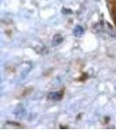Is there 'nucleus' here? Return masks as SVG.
<instances>
[{
  "mask_svg": "<svg viewBox=\"0 0 116 131\" xmlns=\"http://www.w3.org/2000/svg\"><path fill=\"white\" fill-rule=\"evenodd\" d=\"M62 96V94L60 92H52L48 94V98L52 101H60Z\"/></svg>",
  "mask_w": 116,
  "mask_h": 131,
  "instance_id": "1",
  "label": "nucleus"
},
{
  "mask_svg": "<svg viewBox=\"0 0 116 131\" xmlns=\"http://www.w3.org/2000/svg\"><path fill=\"white\" fill-rule=\"evenodd\" d=\"M73 34H74L75 37L80 38L82 35L84 34V28L80 25H77L75 26L74 30H73Z\"/></svg>",
  "mask_w": 116,
  "mask_h": 131,
  "instance_id": "2",
  "label": "nucleus"
},
{
  "mask_svg": "<svg viewBox=\"0 0 116 131\" xmlns=\"http://www.w3.org/2000/svg\"><path fill=\"white\" fill-rule=\"evenodd\" d=\"M14 114H15V115L17 116V117L22 118L23 116L25 115V110L22 106H18L16 107L15 111H14Z\"/></svg>",
  "mask_w": 116,
  "mask_h": 131,
  "instance_id": "3",
  "label": "nucleus"
},
{
  "mask_svg": "<svg viewBox=\"0 0 116 131\" xmlns=\"http://www.w3.org/2000/svg\"><path fill=\"white\" fill-rule=\"evenodd\" d=\"M115 90H116V86H115Z\"/></svg>",
  "mask_w": 116,
  "mask_h": 131,
  "instance_id": "4",
  "label": "nucleus"
}]
</instances>
